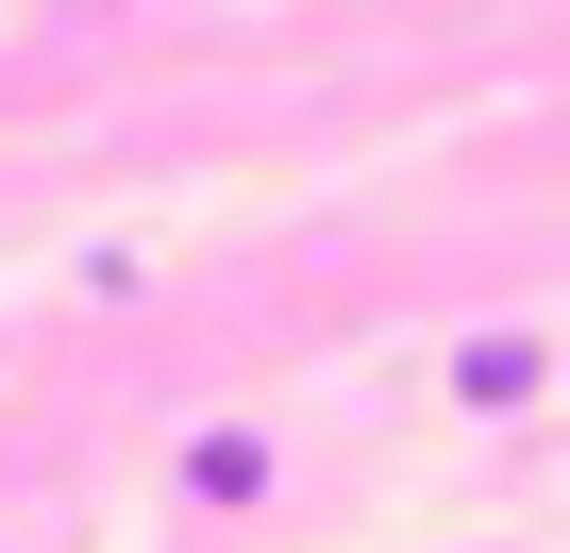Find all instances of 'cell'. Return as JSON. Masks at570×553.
Instances as JSON below:
<instances>
[{
  "label": "cell",
  "instance_id": "6da1fadb",
  "mask_svg": "<svg viewBox=\"0 0 570 553\" xmlns=\"http://www.w3.org/2000/svg\"><path fill=\"white\" fill-rule=\"evenodd\" d=\"M537 369H553L537 336H470V353H453V403H470V419H520V403H537Z\"/></svg>",
  "mask_w": 570,
  "mask_h": 553
},
{
  "label": "cell",
  "instance_id": "7a4b0ae2",
  "mask_svg": "<svg viewBox=\"0 0 570 553\" xmlns=\"http://www.w3.org/2000/svg\"><path fill=\"white\" fill-rule=\"evenodd\" d=\"M185 503H268V436H252V419L185 436Z\"/></svg>",
  "mask_w": 570,
  "mask_h": 553
}]
</instances>
